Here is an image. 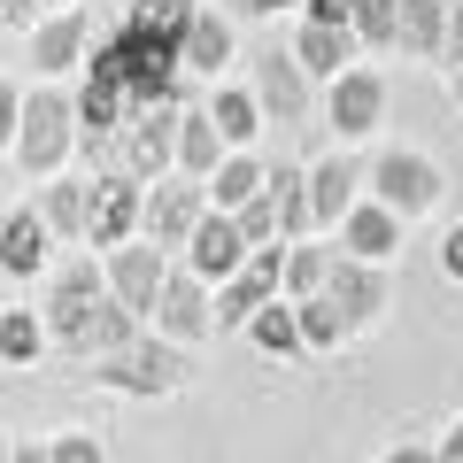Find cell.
Wrapping results in <instances>:
<instances>
[{
  "label": "cell",
  "instance_id": "6da1fadb",
  "mask_svg": "<svg viewBox=\"0 0 463 463\" xmlns=\"http://www.w3.org/2000/svg\"><path fill=\"white\" fill-rule=\"evenodd\" d=\"M70 147H78V100L54 93V85H39V93L24 100V124H16V163H24V178H62Z\"/></svg>",
  "mask_w": 463,
  "mask_h": 463
},
{
  "label": "cell",
  "instance_id": "7a4b0ae2",
  "mask_svg": "<svg viewBox=\"0 0 463 463\" xmlns=\"http://www.w3.org/2000/svg\"><path fill=\"white\" fill-rule=\"evenodd\" d=\"M93 386H109V394H178L185 386V355L163 340V332H139L132 347H116V355H93Z\"/></svg>",
  "mask_w": 463,
  "mask_h": 463
},
{
  "label": "cell",
  "instance_id": "3957f363",
  "mask_svg": "<svg viewBox=\"0 0 463 463\" xmlns=\"http://www.w3.org/2000/svg\"><path fill=\"white\" fill-rule=\"evenodd\" d=\"M364 185H371V201H386V209L410 224V216H425V209H440V194H448V178H440V163L432 155H417V147H386L379 163L364 170Z\"/></svg>",
  "mask_w": 463,
  "mask_h": 463
},
{
  "label": "cell",
  "instance_id": "277c9868",
  "mask_svg": "<svg viewBox=\"0 0 463 463\" xmlns=\"http://www.w3.org/2000/svg\"><path fill=\"white\" fill-rule=\"evenodd\" d=\"M139 209H147V185L132 170L85 178V248H124V240H139Z\"/></svg>",
  "mask_w": 463,
  "mask_h": 463
},
{
  "label": "cell",
  "instance_id": "5b68a950",
  "mask_svg": "<svg viewBox=\"0 0 463 463\" xmlns=\"http://www.w3.org/2000/svg\"><path fill=\"white\" fill-rule=\"evenodd\" d=\"M209 216V185L201 178H155L147 185V209H139V240H155V248H185L194 240V224Z\"/></svg>",
  "mask_w": 463,
  "mask_h": 463
},
{
  "label": "cell",
  "instance_id": "8992f818",
  "mask_svg": "<svg viewBox=\"0 0 463 463\" xmlns=\"http://www.w3.org/2000/svg\"><path fill=\"white\" fill-rule=\"evenodd\" d=\"M109 294V270L85 255V263H70L62 279H54V294H47V340H62V347H85V325H93V301Z\"/></svg>",
  "mask_w": 463,
  "mask_h": 463
},
{
  "label": "cell",
  "instance_id": "52a82bcc",
  "mask_svg": "<svg viewBox=\"0 0 463 463\" xmlns=\"http://www.w3.org/2000/svg\"><path fill=\"white\" fill-rule=\"evenodd\" d=\"M379 116H386V78H379V70L347 62L340 78L325 85V124L340 139H371V132H379Z\"/></svg>",
  "mask_w": 463,
  "mask_h": 463
},
{
  "label": "cell",
  "instance_id": "ba28073f",
  "mask_svg": "<svg viewBox=\"0 0 463 463\" xmlns=\"http://www.w3.org/2000/svg\"><path fill=\"white\" fill-rule=\"evenodd\" d=\"M178 100H147V109H132V124H124V170L132 178H163V170H178Z\"/></svg>",
  "mask_w": 463,
  "mask_h": 463
},
{
  "label": "cell",
  "instance_id": "9c48e42d",
  "mask_svg": "<svg viewBox=\"0 0 463 463\" xmlns=\"http://www.w3.org/2000/svg\"><path fill=\"white\" fill-rule=\"evenodd\" d=\"M147 325L163 332L170 347H194V340H209V332H216L209 286H201L194 270H170V279H163V294H155V309H147Z\"/></svg>",
  "mask_w": 463,
  "mask_h": 463
},
{
  "label": "cell",
  "instance_id": "30bf717a",
  "mask_svg": "<svg viewBox=\"0 0 463 463\" xmlns=\"http://www.w3.org/2000/svg\"><path fill=\"white\" fill-rule=\"evenodd\" d=\"M255 109H263V124H309V70L294 62V47H270L255 54Z\"/></svg>",
  "mask_w": 463,
  "mask_h": 463
},
{
  "label": "cell",
  "instance_id": "8fae6325",
  "mask_svg": "<svg viewBox=\"0 0 463 463\" xmlns=\"http://www.w3.org/2000/svg\"><path fill=\"white\" fill-rule=\"evenodd\" d=\"M185 270H194L201 286H224V279H240L248 270V232L232 224L224 209H209L194 224V240H185Z\"/></svg>",
  "mask_w": 463,
  "mask_h": 463
},
{
  "label": "cell",
  "instance_id": "7c38bea8",
  "mask_svg": "<svg viewBox=\"0 0 463 463\" xmlns=\"http://www.w3.org/2000/svg\"><path fill=\"white\" fill-rule=\"evenodd\" d=\"M325 301L347 317V332L379 325V309H386V279H379V263H355V255H340V248H332V270H325Z\"/></svg>",
  "mask_w": 463,
  "mask_h": 463
},
{
  "label": "cell",
  "instance_id": "4fadbf2b",
  "mask_svg": "<svg viewBox=\"0 0 463 463\" xmlns=\"http://www.w3.org/2000/svg\"><path fill=\"white\" fill-rule=\"evenodd\" d=\"M100 270H109V294L124 301V309H139V317L155 309V294H163V279H170V263H163L155 240H124V248H109Z\"/></svg>",
  "mask_w": 463,
  "mask_h": 463
},
{
  "label": "cell",
  "instance_id": "5bb4252c",
  "mask_svg": "<svg viewBox=\"0 0 463 463\" xmlns=\"http://www.w3.org/2000/svg\"><path fill=\"white\" fill-rule=\"evenodd\" d=\"M47 255H54V232H47V216H39L32 201L0 216V270H8V279H39Z\"/></svg>",
  "mask_w": 463,
  "mask_h": 463
},
{
  "label": "cell",
  "instance_id": "9a60e30c",
  "mask_svg": "<svg viewBox=\"0 0 463 463\" xmlns=\"http://www.w3.org/2000/svg\"><path fill=\"white\" fill-rule=\"evenodd\" d=\"M402 248V216L386 209V201H355V209L340 216V255H355V263H386V255Z\"/></svg>",
  "mask_w": 463,
  "mask_h": 463
},
{
  "label": "cell",
  "instance_id": "2e32d148",
  "mask_svg": "<svg viewBox=\"0 0 463 463\" xmlns=\"http://www.w3.org/2000/svg\"><path fill=\"white\" fill-rule=\"evenodd\" d=\"M124 124H132V93H124V78L85 70V93H78V147H100V139H116Z\"/></svg>",
  "mask_w": 463,
  "mask_h": 463
},
{
  "label": "cell",
  "instance_id": "e0dca14e",
  "mask_svg": "<svg viewBox=\"0 0 463 463\" xmlns=\"http://www.w3.org/2000/svg\"><path fill=\"white\" fill-rule=\"evenodd\" d=\"M85 39H93V24H85V8H54V16L32 24V62L47 70V78H62V70L85 62Z\"/></svg>",
  "mask_w": 463,
  "mask_h": 463
},
{
  "label": "cell",
  "instance_id": "ac0fdd59",
  "mask_svg": "<svg viewBox=\"0 0 463 463\" xmlns=\"http://www.w3.org/2000/svg\"><path fill=\"white\" fill-rule=\"evenodd\" d=\"M364 201V163H347V155H325V163L309 170V216L317 224L340 232V216Z\"/></svg>",
  "mask_w": 463,
  "mask_h": 463
},
{
  "label": "cell",
  "instance_id": "d6986e66",
  "mask_svg": "<svg viewBox=\"0 0 463 463\" xmlns=\"http://www.w3.org/2000/svg\"><path fill=\"white\" fill-rule=\"evenodd\" d=\"M294 62L309 70V78H340L347 62H355V32H347V24H301L294 32Z\"/></svg>",
  "mask_w": 463,
  "mask_h": 463
},
{
  "label": "cell",
  "instance_id": "ffe728a7",
  "mask_svg": "<svg viewBox=\"0 0 463 463\" xmlns=\"http://www.w3.org/2000/svg\"><path fill=\"white\" fill-rule=\"evenodd\" d=\"M178 62L201 70V78H216V70L232 62V16H216V8H194V24L178 32Z\"/></svg>",
  "mask_w": 463,
  "mask_h": 463
},
{
  "label": "cell",
  "instance_id": "44dd1931",
  "mask_svg": "<svg viewBox=\"0 0 463 463\" xmlns=\"http://www.w3.org/2000/svg\"><path fill=\"white\" fill-rule=\"evenodd\" d=\"M263 178H270V170L255 163L248 147H232V155H224V163H216L201 185H209V209H224V216H232V209H248V201L263 194Z\"/></svg>",
  "mask_w": 463,
  "mask_h": 463
},
{
  "label": "cell",
  "instance_id": "7402d4cb",
  "mask_svg": "<svg viewBox=\"0 0 463 463\" xmlns=\"http://www.w3.org/2000/svg\"><path fill=\"white\" fill-rule=\"evenodd\" d=\"M270 201H279V240H309L317 216H309V170L301 163H270Z\"/></svg>",
  "mask_w": 463,
  "mask_h": 463
},
{
  "label": "cell",
  "instance_id": "603a6c76",
  "mask_svg": "<svg viewBox=\"0 0 463 463\" xmlns=\"http://www.w3.org/2000/svg\"><path fill=\"white\" fill-rule=\"evenodd\" d=\"M139 332H147V317H139V309H124L116 294H100V301H93V325H85V347H78V355H85V364H93V355H116V347H132Z\"/></svg>",
  "mask_w": 463,
  "mask_h": 463
},
{
  "label": "cell",
  "instance_id": "cb8c5ba5",
  "mask_svg": "<svg viewBox=\"0 0 463 463\" xmlns=\"http://www.w3.org/2000/svg\"><path fill=\"white\" fill-rule=\"evenodd\" d=\"M224 139H216V124H209V109H185L178 116V178H209L216 163H224Z\"/></svg>",
  "mask_w": 463,
  "mask_h": 463
},
{
  "label": "cell",
  "instance_id": "d4e9b609",
  "mask_svg": "<svg viewBox=\"0 0 463 463\" xmlns=\"http://www.w3.org/2000/svg\"><path fill=\"white\" fill-rule=\"evenodd\" d=\"M209 124H216L224 147H248V139L263 132V109H255L248 85H216V93H209Z\"/></svg>",
  "mask_w": 463,
  "mask_h": 463
},
{
  "label": "cell",
  "instance_id": "484cf974",
  "mask_svg": "<svg viewBox=\"0 0 463 463\" xmlns=\"http://www.w3.org/2000/svg\"><path fill=\"white\" fill-rule=\"evenodd\" d=\"M440 32H448V0H402V32H394L402 54L440 62Z\"/></svg>",
  "mask_w": 463,
  "mask_h": 463
},
{
  "label": "cell",
  "instance_id": "4316f807",
  "mask_svg": "<svg viewBox=\"0 0 463 463\" xmlns=\"http://www.w3.org/2000/svg\"><path fill=\"white\" fill-rule=\"evenodd\" d=\"M248 340L263 347V355H301V317H294V301H286V294H270L263 309L248 317Z\"/></svg>",
  "mask_w": 463,
  "mask_h": 463
},
{
  "label": "cell",
  "instance_id": "83f0119b",
  "mask_svg": "<svg viewBox=\"0 0 463 463\" xmlns=\"http://www.w3.org/2000/svg\"><path fill=\"white\" fill-rule=\"evenodd\" d=\"M39 216H47L54 240H85V178H47V194H39Z\"/></svg>",
  "mask_w": 463,
  "mask_h": 463
},
{
  "label": "cell",
  "instance_id": "f1b7e54d",
  "mask_svg": "<svg viewBox=\"0 0 463 463\" xmlns=\"http://www.w3.org/2000/svg\"><path fill=\"white\" fill-rule=\"evenodd\" d=\"M325 270H332V248L286 240V279H279V294H286V301H309V294H325Z\"/></svg>",
  "mask_w": 463,
  "mask_h": 463
},
{
  "label": "cell",
  "instance_id": "f546056e",
  "mask_svg": "<svg viewBox=\"0 0 463 463\" xmlns=\"http://www.w3.org/2000/svg\"><path fill=\"white\" fill-rule=\"evenodd\" d=\"M39 355H47V317L0 309V364H39Z\"/></svg>",
  "mask_w": 463,
  "mask_h": 463
},
{
  "label": "cell",
  "instance_id": "4dcf8cb0",
  "mask_svg": "<svg viewBox=\"0 0 463 463\" xmlns=\"http://www.w3.org/2000/svg\"><path fill=\"white\" fill-rule=\"evenodd\" d=\"M347 32H355V47H394L402 0H355V8H347Z\"/></svg>",
  "mask_w": 463,
  "mask_h": 463
},
{
  "label": "cell",
  "instance_id": "1f68e13d",
  "mask_svg": "<svg viewBox=\"0 0 463 463\" xmlns=\"http://www.w3.org/2000/svg\"><path fill=\"white\" fill-rule=\"evenodd\" d=\"M294 317H301V347H309V355H325V347H340V340H347V317L332 309L325 294L294 301Z\"/></svg>",
  "mask_w": 463,
  "mask_h": 463
},
{
  "label": "cell",
  "instance_id": "d6a6232c",
  "mask_svg": "<svg viewBox=\"0 0 463 463\" xmlns=\"http://www.w3.org/2000/svg\"><path fill=\"white\" fill-rule=\"evenodd\" d=\"M201 0H132V32H155V39H178L194 24Z\"/></svg>",
  "mask_w": 463,
  "mask_h": 463
},
{
  "label": "cell",
  "instance_id": "836d02e7",
  "mask_svg": "<svg viewBox=\"0 0 463 463\" xmlns=\"http://www.w3.org/2000/svg\"><path fill=\"white\" fill-rule=\"evenodd\" d=\"M232 224L248 232V248H263V240H279V201H270V185L248 201V209H232Z\"/></svg>",
  "mask_w": 463,
  "mask_h": 463
},
{
  "label": "cell",
  "instance_id": "e575fe53",
  "mask_svg": "<svg viewBox=\"0 0 463 463\" xmlns=\"http://www.w3.org/2000/svg\"><path fill=\"white\" fill-rule=\"evenodd\" d=\"M54 463H109V448L93 440V432H62V440H47Z\"/></svg>",
  "mask_w": 463,
  "mask_h": 463
},
{
  "label": "cell",
  "instance_id": "d590c367",
  "mask_svg": "<svg viewBox=\"0 0 463 463\" xmlns=\"http://www.w3.org/2000/svg\"><path fill=\"white\" fill-rule=\"evenodd\" d=\"M16 124H24V93L0 78V155H16Z\"/></svg>",
  "mask_w": 463,
  "mask_h": 463
},
{
  "label": "cell",
  "instance_id": "8d00e7d4",
  "mask_svg": "<svg viewBox=\"0 0 463 463\" xmlns=\"http://www.w3.org/2000/svg\"><path fill=\"white\" fill-rule=\"evenodd\" d=\"M440 62L463 70V0H448V32H440Z\"/></svg>",
  "mask_w": 463,
  "mask_h": 463
},
{
  "label": "cell",
  "instance_id": "74e56055",
  "mask_svg": "<svg viewBox=\"0 0 463 463\" xmlns=\"http://www.w3.org/2000/svg\"><path fill=\"white\" fill-rule=\"evenodd\" d=\"M440 270L463 286V224H448V232H440Z\"/></svg>",
  "mask_w": 463,
  "mask_h": 463
},
{
  "label": "cell",
  "instance_id": "f35d334b",
  "mask_svg": "<svg viewBox=\"0 0 463 463\" xmlns=\"http://www.w3.org/2000/svg\"><path fill=\"white\" fill-rule=\"evenodd\" d=\"M355 0H301V24H347Z\"/></svg>",
  "mask_w": 463,
  "mask_h": 463
},
{
  "label": "cell",
  "instance_id": "ab89813d",
  "mask_svg": "<svg viewBox=\"0 0 463 463\" xmlns=\"http://www.w3.org/2000/svg\"><path fill=\"white\" fill-rule=\"evenodd\" d=\"M39 16H47V8H39V0H0V24H16V32H32Z\"/></svg>",
  "mask_w": 463,
  "mask_h": 463
},
{
  "label": "cell",
  "instance_id": "60d3db41",
  "mask_svg": "<svg viewBox=\"0 0 463 463\" xmlns=\"http://www.w3.org/2000/svg\"><path fill=\"white\" fill-rule=\"evenodd\" d=\"M386 463H440V448H425V440H394V456Z\"/></svg>",
  "mask_w": 463,
  "mask_h": 463
},
{
  "label": "cell",
  "instance_id": "b9f144b4",
  "mask_svg": "<svg viewBox=\"0 0 463 463\" xmlns=\"http://www.w3.org/2000/svg\"><path fill=\"white\" fill-rule=\"evenodd\" d=\"M279 8H301V0H232V16H279Z\"/></svg>",
  "mask_w": 463,
  "mask_h": 463
},
{
  "label": "cell",
  "instance_id": "7bdbcfd3",
  "mask_svg": "<svg viewBox=\"0 0 463 463\" xmlns=\"http://www.w3.org/2000/svg\"><path fill=\"white\" fill-rule=\"evenodd\" d=\"M440 463H463V417H456V425L440 432Z\"/></svg>",
  "mask_w": 463,
  "mask_h": 463
},
{
  "label": "cell",
  "instance_id": "ee69618b",
  "mask_svg": "<svg viewBox=\"0 0 463 463\" xmlns=\"http://www.w3.org/2000/svg\"><path fill=\"white\" fill-rule=\"evenodd\" d=\"M16 463H54V456H47V440H16Z\"/></svg>",
  "mask_w": 463,
  "mask_h": 463
},
{
  "label": "cell",
  "instance_id": "f6af8a7d",
  "mask_svg": "<svg viewBox=\"0 0 463 463\" xmlns=\"http://www.w3.org/2000/svg\"><path fill=\"white\" fill-rule=\"evenodd\" d=\"M0 463H16V440H0Z\"/></svg>",
  "mask_w": 463,
  "mask_h": 463
},
{
  "label": "cell",
  "instance_id": "bcb514c9",
  "mask_svg": "<svg viewBox=\"0 0 463 463\" xmlns=\"http://www.w3.org/2000/svg\"><path fill=\"white\" fill-rule=\"evenodd\" d=\"M448 78H456V100H463V70H448Z\"/></svg>",
  "mask_w": 463,
  "mask_h": 463
},
{
  "label": "cell",
  "instance_id": "7dc6e473",
  "mask_svg": "<svg viewBox=\"0 0 463 463\" xmlns=\"http://www.w3.org/2000/svg\"><path fill=\"white\" fill-rule=\"evenodd\" d=\"M39 8H70V0H39Z\"/></svg>",
  "mask_w": 463,
  "mask_h": 463
}]
</instances>
